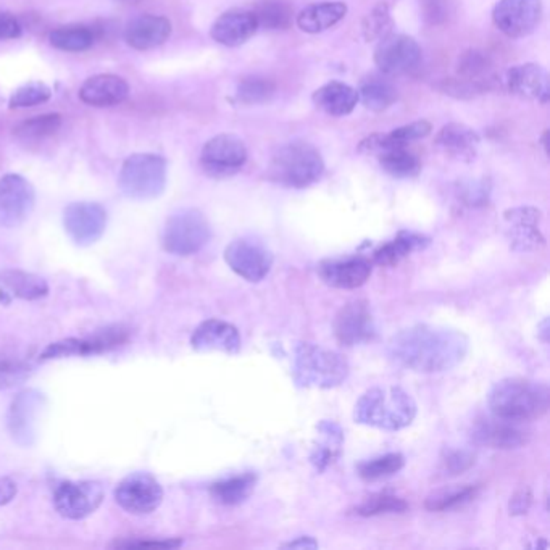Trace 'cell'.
<instances>
[{
  "mask_svg": "<svg viewBox=\"0 0 550 550\" xmlns=\"http://www.w3.org/2000/svg\"><path fill=\"white\" fill-rule=\"evenodd\" d=\"M120 189L134 200L162 196L166 186V160L155 154H134L125 160L119 178Z\"/></svg>",
  "mask_w": 550,
  "mask_h": 550,
  "instance_id": "6",
  "label": "cell"
},
{
  "mask_svg": "<svg viewBox=\"0 0 550 550\" xmlns=\"http://www.w3.org/2000/svg\"><path fill=\"white\" fill-rule=\"evenodd\" d=\"M259 22V28L265 30H286L292 20V10L281 0H265L253 12Z\"/></svg>",
  "mask_w": 550,
  "mask_h": 550,
  "instance_id": "39",
  "label": "cell"
},
{
  "mask_svg": "<svg viewBox=\"0 0 550 550\" xmlns=\"http://www.w3.org/2000/svg\"><path fill=\"white\" fill-rule=\"evenodd\" d=\"M405 465V458L399 452L386 454V456L375 457L359 465V476L368 483L387 480L395 473L401 472Z\"/></svg>",
  "mask_w": 550,
  "mask_h": 550,
  "instance_id": "36",
  "label": "cell"
},
{
  "mask_svg": "<svg viewBox=\"0 0 550 550\" xmlns=\"http://www.w3.org/2000/svg\"><path fill=\"white\" fill-rule=\"evenodd\" d=\"M273 94H275V84L270 79L260 76L243 79L237 86V101L247 105L267 102Z\"/></svg>",
  "mask_w": 550,
  "mask_h": 550,
  "instance_id": "41",
  "label": "cell"
},
{
  "mask_svg": "<svg viewBox=\"0 0 550 550\" xmlns=\"http://www.w3.org/2000/svg\"><path fill=\"white\" fill-rule=\"evenodd\" d=\"M314 103L316 109L324 111L331 117H346L354 111L359 103V91L354 87L331 81L328 84L316 89L314 93Z\"/></svg>",
  "mask_w": 550,
  "mask_h": 550,
  "instance_id": "28",
  "label": "cell"
},
{
  "mask_svg": "<svg viewBox=\"0 0 550 550\" xmlns=\"http://www.w3.org/2000/svg\"><path fill=\"white\" fill-rule=\"evenodd\" d=\"M255 481L257 478L252 473L218 481L210 486V495L215 502L221 505H239L249 499V495L255 488Z\"/></svg>",
  "mask_w": 550,
  "mask_h": 550,
  "instance_id": "33",
  "label": "cell"
},
{
  "mask_svg": "<svg viewBox=\"0 0 550 550\" xmlns=\"http://www.w3.org/2000/svg\"><path fill=\"white\" fill-rule=\"evenodd\" d=\"M409 509L407 502L391 494H377L368 497L362 505L357 507V513L362 517H377L387 513H404Z\"/></svg>",
  "mask_w": 550,
  "mask_h": 550,
  "instance_id": "42",
  "label": "cell"
},
{
  "mask_svg": "<svg viewBox=\"0 0 550 550\" xmlns=\"http://www.w3.org/2000/svg\"><path fill=\"white\" fill-rule=\"evenodd\" d=\"M363 38L368 40H381L393 30V18L387 4H379L363 20Z\"/></svg>",
  "mask_w": 550,
  "mask_h": 550,
  "instance_id": "43",
  "label": "cell"
},
{
  "mask_svg": "<svg viewBox=\"0 0 550 550\" xmlns=\"http://www.w3.org/2000/svg\"><path fill=\"white\" fill-rule=\"evenodd\" d=\"M22 34V24L15 16L0 10V40H16Z\"/></svg>",
  "mask_w": 550,
  "mask_h": 550,
  "instance_id": "48",
  "label": "cell"
},
{
  "mask_svg": "<svg viewBox=\"0 0 550 550\" xmlns=\"http://www.w3.org/2000/svg\"><path fill=\"white\" fill-rule=\"evenodd\" d=\"M115 499L120 507L133 515H147L157 510L164 501V489L147 473H133L115 489Z\"/></svg>",
  "mask_w": 550,
  "mask_h": 550,
  "instance_id": "13",
  "label": "cell"
},
{
  "mask_svg": "<svg viewBox=\"0 0 550 550\" xmlns=\"http://www.w3.org/2000/svg\"><path fill=\"white\" fill-rule=\"evenodd\" d=\"M0 288L12 297L23 300H38L49 294V284L34 273L22 270H2Z\"/></svg>",
  "mask_w": 550,
  "mask_h": 550,
  "instance_id": "31",
  "label": "cell"
},
{
  "mask_svg": "<svg viewBox=\"0 0 550 550\" xmlns=\"http://www.w3.org/2000/svg\"><path fill=\"white\" fill-rule=\"evenodd\" d=\"M125 2H134V0H125Z\"/></svg>",
  "mask_w": 550,
  "mask_h": 550,
  "instance_id": "54",
  "label": "cell"
},
{
  "mask_svg": "<svg viewBox=\"0 0 550 550\" xmlns=\"http://www.w3.org/2000/svg\"><path fill=\"white\" fill-rule=\"evenodd\" d=\"M529 431L519 421H511L505 418L492 415V418L480 420L473 426L472 439L478 446L489 448H501V450H510V448H523L529 440Z\"/></svg>",
  "mask_w": 550,
  "mask_h": 550,
  "instance_id": "17",
  "label": "cell"
},
{
  "mask_svg": "<svg viewBox=\"0 0 550 550\" xmlns=\"http://www.w3.org/2000/svg\"><path fill=\"white\" fill-rule=\"evenodd\" d=\"M52 97V89L40 81H31L23 86L18 87L15 93L10 97V109H28L36 107L40 103L48 102Z\"/></svg>",
  "mask_w": 550,
  "mask_h": 550,
  "instance_id": "40",
  "label": "cell"
},
{
  "mask_svg": "<svg viewBox=\"0 0 550 550\" xmlns=\"http://www.w3.org/2000/svg\"><path fill=\"white\" fill-rule=\"evenodd\" d=\"M225 260L236 275L249 283H260L273 267V253L253 239H236L226 247Z\"/></svg>",
  "mask_w": 550,
  "mask_h": 550,
  "instance_id": "11",
  "label": "cell"
},
{
  "mask_svg": "<svg viewBox=\"0 0 550 550\" xmlns=\"http://www.w3.org/2000/svg\"><path fill=\"white\" fill-rule=\"evenodd\" d=\"M16 492H18V488H16L15 481L10 478H0V507L12 502L15 499Z\"/></svg>",
  "mask_w": 550,
  "mask_h": 550,
  "instance_id": "51",
  "label": "cell"
},
{
  "mask_svg": "<svg viewBox=\"0 0 550 550\" xmlns=\"http://www.w3.org/2000/svg\"><path fill=\"white\" fill-rule=\"evenodd\" d=\"M172 22L160 15H141L126 24L125 40L136 50H150L165 44L172 36Z\"/></svg>",
  "mask_w": 550,
  "mask_h": 550,
  "instance_id": "25",
  "label": "cell"
},
{
  "mask_svg": "<svg viewBox=\"0 0 550 550\" xmlns=\"http://www.w3.org/2000/svg\"><path fill=\"white\" fill-rule=\"evenodd\" d=\"M480 134L470 126L462 123H448L442 126L434 139V147L448 157L470 162L480 147Z\"/></svg>",
  "mask_w": 550,
  "mask_h": 550,
  "instance_id": "27",
  "label": "cell"
},
{
  "mask_svg": "<svg viewBox=\"0 0 550 550\" xmlns=\"http://www.w3.org/2000/svg\"><path fill=\"white\" fill-rule=\"evenodd\" d=\"M531 499L533 495L528 489H519L517 491L510 501V513L513 515H525L529 507H531Z\"/></svg>",
  "mask_w": 550,
  "mask_h": 550,
  "instance_id": "49",
  "label": "cell"
},
{
  "mask_svg": "<svg viewBox=\"0 0 550 550\" xmlns=\"http://www.w3.org/2000/svg\"><path fill=\"white\" fill-rule=\"evenodd\" d=\"M52 48L65 52H84L94 46V32L83 24H70L54 30L49 36Z\"/></svg>",
  "mask_w": 550,
  "mask_h": 550,
  "instance_id": "35",
  "label": "cell"
},
{
  "mask_svg": "<svg viewBox=\"0 0 550 550\" xmlns=\"http://www.w3.org/2000/svg\"><path fill=\"white\" fill-rule=\"evenodd\" d=\"M103 497L105 492L101 483L68 481L57 488L54 503L63 519H84L101 507Z\"/></svg>",
  "mask_w": 550,
  "mask_h": 550,
  "instance_id": "12",
  "label": "cell"
},
{
  "mask_svg": "<svg viewBox=\"0 0 550 550\" xmlns=\"http://www.w3.org/2000/svg\"><path fill=\"white\" fill-rule=\"evenodd\" d=\"M541 18L543 0H501L492 12V20L499 31L513 40L533 34Z\"/></svg>",
  "mask_w": 550,
  "mask_h": 550,
  "instance_id": "10",
  "label": "cell"
},
{
  "mask_svg": "<svg viewBox=\"0 0 550 550\" xmlns=\"http://www.w3.org/2000/svg\"><path fill=\"white\" fill-rule=\"evenodd\" d=\"M417 404L401 387H371L355 404L354 420L360 425L399 431L413 423Z\"/></svg>",
  "mask_w": 550,
  "mask_h": 550,
  "instance_id": "3",
  "label": "cell"
},
{
  "mask_svg": "<svg viewBox=\"0 0 550 550\" xmlns=\"http://www.w3.org/2000/svg\"><path fill=\"white\" fill-rule=\"evenodd\" d=\"M259 31L257 16L251 10H229L213 23V40L226 48L243 46L251 40L255 32Z\"/></svg>",
  "mask_w": 550,
  "mask_h": 550,
  "instance_id": "23",
  "label": "cell"
},
{
  "mask_svg": "<svg viewBox=\"0 0 550 550\" xmlns=\"http://www.w3.org/2000/svg\"><path fill=\"white\" fill-rule=\"evenodd\" d=\"M36 204L31 182L22 174L8 173L0 178V226L16 228L30 218Z\"/></svg>",
  "mask_w": 550,
  "mask_h": 550,
  "instance_id": "9",
  "label": "cell"
},
{
  "mask_svg": "<svg viewBox=\"0 0 550 550\" xmlns=\"http://www.w3.org/2000/svg\"><path fill=\"white\" fill-rule=\"evenodd\" d=\"M323 283L338 289H357L371 276V262L363 257L344 260H324L318 267Z\"/></svg>",
  "mask_w": 550,
  "mask_h": 550,
  "instance_id": "22",
  "label": "cell"
},
{
  "mask_svg": "<svg viewBox=\"0 0 550 550\" xmlns=\"http://www.w3.org/2000/svg\"><path fill=\"white\" fill-rule=\"evenodd\" d=\"M431 133V125L421 120V121H413L410 125L401 126L397 129H394L393 133L386 134L391 141L401 146H409L410 142L420 141Z\"/></svg>",
  "mask_w": 550,
  "mask_h": 550,
  "instance_id": "46",
  "label": "cell"
},
{
  "mask_svg": "<svg viewBox=\"0 0 550 550\" xmlns=\"http://www.w3.org/2000/svg\"><path fill=\"white\" fill-rule=\"evenodd\" d=\"M12 299H13V297H12L7 291H4V289L0 288V306H8V304L12 302Z\"/></svg>",
  "mask_w": 550,
  "mask_h": 550,
  "instance_id": "53",
  "label": "cell"
},
{
  "mask_svg": "<svg viewBox=\"0 0 550 550\" xmlns=\"http://www.w3.org/2000/svg\"><path fill=\"white\" fill-rule=\"evenodd\" d=\"M549 407V386L525 377L502 379L489 393L491 413L519 423L544 417Z\"/></svg>",
  "mask_w": 550,
  "mask_h": 550,
  "instance_id": "2",
  "label": "cell"
},
{
  "mask_svg": "<svg viewBox=\"0 0 550 550\" xmlns=\"http://www.w3.org/2000/svg\"><path fill=\"white\" fill-rule=\"evenodd\" d=\"M359 101H362L369 111H387L397 101V91L387 79L371 76L363 81L359 91Z\"/></svg>",
  "mask_w": 550,
  "mask_h": 550,
  "instance_id": "34",
  "label": "cell"
},
{
  "mask_svg": "<svg viewBox=\"0 0 550 550\" xmlns=\"http://www.w3.org/2000/svg\"><path fill=\"white\" fill-rule=\"evenodd\" d=\"M128 94H129L128 83L117 75H95L86 79L79 89V99L97 109L113 107L125 102Z\"/></svg>",
  "mask_w": 550,
  "mask_h": 550,
  "instance_id": "26",
  "label": "cell"
},
{
  "mask_svg": "<svg viewBox=\"0 0 550 550\" xmlns=\"http://www.w3.org/2000/svg\"><path fill=\"white\" fill-rule=\"evenodd\" d=\"M316 431L318 436L310 454V462L318 472H324L328 466L336 464L342 454L344 432L341 426L328 420L316 426Z\"/></svg>",
  "mask_w": 550,
  "mask_h": 550,
  "instance_id": "29",
  "label": "cell"
},
{
  "mask_svg": "<svg viewBox=\"0 0 550 550\" xmlns=\"http://www.w3.org/2000/svg\"><path fill=\"white\" fill-rule=\"evenodd\" d=\"M421 62V48L405 34H387L377 42L375 63L385 75H405Z\"/></svg>",
  "mask_w": 550,
  "mask_h": 550,
  "instance_id": "14",
  "label": "cell"
},
{
  "mask_svg": "<svg viewBox=\"0 0 550 550\" xmlns=\"http://www.w3.org/2000/svg\"><path fill=\"white\" fill-rule=\"evenodd\" d=\"M191 344L197 352L237 354L241 350V336L236 326L223 320H207L197 326Z\"/></svg>",
  "mask_w": 550,
  "mask_h": 550,
  "instance_id": "21",
  "label": "cell"
},
{
  "mask_svg": "<svg viewBox=\"0 0 550 550\" xmlns=\"http://www.w3.org/2000/svg\"><path fill=\"white\" fill-rule=\"evenodd\" d=\"M60 126H62V115L49 113V115L32 117L20 123L13 128V134L23 141H40L49 136H54L60 129Z\"/></svg>",
  "mask_w": 550,
  "mask_h": 550,
  "instance_id": "38",
  "label": "cell"
},
{
  "mask_svg": "<svg viewBox=\"0 0 550 550\" xmlns=\"http://www.w3.org/2000/svg\"><path fill=\"white\" fill-rule=\"evenodd\" d=\"M480 492V486L440 489L426 499V509L431 511L456 510L475 501Z\"/></svg>",
  "mask_w": 550,
  "mask_h": 550,
  "instance_id": "37",
  "label": "cell"
},
{
  "mask_svg": "<svg viewBox=\"0 0 550 550\" xmlns=\"http://www.w3.org/2000/svg\"><path fill=\"white\" fill-rule=\"evenodd\" d=\"M63 225L75 244H94L107 228V212L95 202H75L65 208Z\"/></svg>",
  "mask_w": 550,
  "mask_h": 550,
  "instance_id": "15",
  "label": "cell"
},
{
  "mask_svg": "<svg viewBox=\"0 0 550 550\" xmlns=\"http://www.w3.org/2000/svg\"><path fill=\"white\" fill-rule=\"evenodd\" d=\"M543 213L535 207H519L505 212V221L509 225V239L515 251H539L546 244L539 221Z\"/></svg>",
  "mask_w": 550,
  "mask_h": 550,
  "instance_id": "20",
  "label": "cell"
},
{
  "mask_svg": "<svg viewBox=\"0 0 550 550\" xmlns=\"http://www.w3.org/2000/svg\"><path fill=\"white\" fill-rule=\"evenodd\" d=\"M210 235V225L204 213L196 208H184L166 221L164 247L173 255L188 257L200 251L208 243Z\"/></svg>",
  "mask_w": 550,
  "mask_h": 550,
  "instance_id": "7",
  "label": "cell"
},
{
  "mask_svg": "<svg viewBox=\"0 0 550 550\" xmlns=\"http://www.w3.org/2000/svg\"><path fill=\"white\" fill-rule=\"evenodd\" d=\"M428 244H430L428 237L404 231V233H399L395 239L373 252V262L381 267H393L402 259L409 257L412 252L425 249Z\"/></svg>",
  "mask_w": 550,
  "mask_h": 550,
  "instance_id": "32",
  "label": "cell"
},
{
  "mask_svg": "<svg viewBox=\"0 0 550 550\" xmlns=\"http://www.w3.org/2000/svg\"><path fill=\"white\" fill-rule=\"evenodd\" d=\"M284 547L288 549H316L318 544L315 543L312 537H299L297 541H292L289 544H284Z\"/></svg>",
  "mask_w": 550,
  "mask_h": 550,
  "instance_id": "52",
  "label": "cell"
},
{
  "mask_svg": "<svg viewBox=\"0 0 550 550\" xmlns=\"http://www.w3.org/2000/svg\"><path fill=\"white\" fill-rule=\"evenodd\" d=\"M442 464H444L446 475L457 476L472 468L475 465V456L466 450H454V452H448V457L442 460Z\"/></svg>",
  "mask_w": 550,
  "mask_h": 550,
  "instance_id": "47",
  "label": "cell"
},
{
  "mask_svg": "<svg viewBox=\"0 0 550 550\" xmlns=\"http://www.w3.org/2000/svg\"><path fill=\"white\" fill-rule=\"evenodd\" d=\"M489 68V58L480 50H468L458 60V75L465 81H476Z\"/></svg>",
  "mask_w": 550,
  "mask_h": 550,
  "instance_id": "45",
  "label": "cell"
},
{
  "mask_svg": "<svg viewBox=\"0 0 550 550\" xmlns=\"http://www.w3.org/2000/svg\"><path fill=\"white\" fill-rule=\"evenodd\" d=\"M31 367L16 357L0 354V391L23 383L30 377Z\"/></svg>",
  "mask_w": 550,
  "mask_h": 550,
  "instance_id": "44",
  "label": "cell"
},
{
  "mask_svg": "<svg viewBox=\"0 0 550 550\" xmlns=\"http://www.w3.org/2000/svg\"><path fill=\"white\" fill-rule=\"evenodd\" d=\"M247 162L244 142L235 134H220L207 142L200 152V166L212 178L236 174Z\"/></svg>",
  "mask_w": 550,
  "mask_h": 550,
  "instance_id": "8",
  "label": "cell"
},
{
  "mask_svg": "<svg viewBox=\"0 0 550 550\" xmlns=\"http://www.w3.org/2000/svg\"><path fill=\"white\" fill-rule=\"evenodd\" d=\"M292 377L299 387L333 389L346 381L349 363L338 352L299 342L292 357Z\"/></svg>",
  "mask_w": 550,
  "mask_h": 550,
  "instance_id": "4",
  "label": "cell"
},
{
  "mask_svg": "<svg viewBox=\"0 0 550 550\" xmlns=\"http://www.w3.org/2000/svg\"><path fill=\"white\" fill-rule=\"evenodd\" d=\"M126 339H128V330H125L123 326H113V328L95 333L91 338L65 339V341L54 342L42 352L40 360H52V359L73 357V355L101 354V352L111 350L113 347L123 344Z\"/></svg>",
  "mask_w": 550,
  "mask_h": 550,
  "instance_id": "18",
  "label": "cell"
},
{
  "mask_svg": "<svg viewBox=\"0 0 550 550\" xmlns=\"http://www.w3.org/2000/svg\"><path fill=\"white\" fill-rule=\"evenodd\" d=\"M375 333V320L365 300L349 302L339 310L334 322V334L341 346L354 347L368 342Z\"/></svg>",
  "mask_w": 550,
  "mask_h": 550,
  "instance_id": "16",
  "label": "cell"
},
{
  "mask_svg": "<svg viewBox=\"0 0 550 550\" xmlns=\"http://www.w3.org/2000/svg\"><path fill=\"white\" fill-rule=\"evenodd\" d=\"M507 86L511 94L527 101L549 102V76L541 65H517L507 73Z\"/></svg>",
  "mask_w": 550,
  "mask_h": 550,
  "instance_id": "24",
  "label": "cell"
},
{
  "mask_svg": "<svg viewBox=\"0 0 550 550\" xmlns=\"http://www.w3.org/2000/svg\"><path fill=\"white\" fill-rule=\"evenodd\" d=\"M468 347V338L458 330L415 324L394 334L387 344V355L402 368L442 373L464 362Z\"/></svg>",
  "mask_w": 550,
  "mask_h": 550,
  "instance_id": "1",
  "label": "cell"
},
{
  "mask_svg": "<svg viewBox=\"0 0 550 550\" xmlns=\"http://www.w3.org/2000/svg\"><path fill=\"white\" fill-rule=\"evenodd\" d=\"M324 173V162L312 144L294 141L276 150L268 166V178L284 188L304 189Z\"/></svg>",
  "mask_w": 550,
  "mask_h": 550,
  "instance_id": "5",
  "label": "cell"
},
{
  "mask_svg": "<svg viewBox=\"0 0 550 550\" xmlns=\"http://www.w3.org/2000/svg\"><path fill=\"white\" fill-rule=\"evenodd\" d=\"M346 13V4L323 2V4H315V5L304 8L296 18V23L299 26L300 31L318 34V32L326 31L333 26H336L341 20H344Z\"/></svg>",
  "mask_w": 550,
  "mask_h": 550,
  "instance_id": "30",
  "label": "cell"
},
{
  "mask_svg": "<svg viewBox=\"0 0 550 550\" xmlns=\"http://www.w3.org/2000/svg\"><path fill=\"white\" fill-rule=\"evenodd\" d=\"M117 547H165V549H172V547H180L182 541H129V543H117Z\"/></svg>",
  "mask_w": 550,
  "mask_h": 550,
  "instance_id": "50",
  "label": "cell"
},
{
  "mask_svg": "<svg viewBox=\"0 0 550 550\" xmlns=\"http://www.w3.org/2000/svg\"><path fill=\"white\" fill-rule=\"evenodd\" d=\"M44 409V397L38 391H24L12 402L8 413V428L13 439L22 446H31L36 438L38 418Z\"/></svg>",
  "mask_w": 550,
  "mask_h": 550,
  "instance_id": "19",
  "label": "cell"
}]
</instances>
